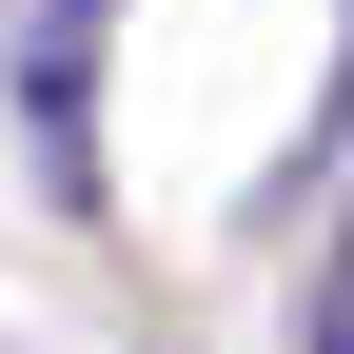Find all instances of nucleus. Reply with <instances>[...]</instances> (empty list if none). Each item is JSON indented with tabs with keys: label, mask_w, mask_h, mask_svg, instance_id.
Wrapping results in <instances>:
<instances>
[{
	"label": "nucleus",
	"mask_w": 354,
	"mask_h": 354,
	"mask_svg": "<svg viewBox=\"0 0 354 354\" xmlns=\"http://www.w3.org/2000/svg\"><path fill=\"white\" fill-rule=\"evenodd\" d=\"M99 20L118 0H39V39H20V138L59 197H99Z\"/></svg>",
	"instance_id": "f257e3e1"
},
{
	"label": "nucleus",
	"mask_w": 354,
	"mask_h": 354,
	"mask_svg": "<svg viewBox=\"0 0 354 354\" xmlns=\"http://www.w3.org/2000/svg\"><path fill=\"white\" fill-rule=\"evenodd\" d=\"M295 354H354V216H335V276H315V315H295Z\"/></svg>",
	"instance_id": "f03ea898"
}]
</instances>
